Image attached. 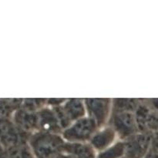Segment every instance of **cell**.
Here are the masks:
<instances>
[{
	"instance_id": "9",
	"label": "cell",
	"mask_w": 158,
	"mask_h": 158,
	"mask_svg": "<svg viewBox=\"0 0 158 158\" xmlns=\"http://www.w3.org/2000/svg\"><path fill=\"white\" fill-rule=\"evenodd\" d=\"M15 123L16 127L28 135L39 131L38 117L35 112L26 110L20 107L15 114Z\"/></svg>"
},
{
	"instance_id": "10",
	"label": "cell",
	"mask_w": 158,
	"mask_h": 158,
	"mask_svg": "<svg viewBox=\"0 0 158 158\" xmlns=\"http://www.w3.org/2000/svg\"><path fill=\"white\" fill-rule=\"evenodd\" d=\"M62 152L75 158H97V152L89 142H65Z\"/></svg>"
},
{
	"instance_id": "1",
	"label": "cell",
	"mask_w": 158,
	"mask_h": 158,
	"mask_svg": "<svg viewBox=\"0 0 158 158\" xmlns=\"http://www.w3.org/2000/svg\"><path fill=\"white\" fill-rule=\"evenodd\" d=\"M65 140L60 134L36 131L31 134L28 144L35 158H56L62 153Z\"/></svg>"
},
{
	"instance_id": "6",
	"label": "cell",
	"mask_w": 158,
	"mask_h": 158,
	"mask_svg": "<svg viewBox=\"0 0 158 158\" xmlns=\"http://www.w3.org/2000/svg\"><path fill=\"white\" fill-rule=\"evenodd\" d=\"M134 114L139 132L152 134L158 131V110L150 107L143 99Z\"/></svg>"
},
{
	"instance_id": "12",
	"label": "cell",
	"mask_w": 158,
	"mask_h": 158,
	"mask_svg": "<svg viewBox=\"0 0 158 158\" xmlns=\"http://www.w3.org/2000/svg\"><path fill=\"white\" fill-rule=\"evenodd\" d=\"M140 99H112V110L135 113Z\"/></svg>"
},
{
	"instance_id": "5",
	"label": "cell",
	"mask_w": 158,
	"mask_h": 158,
	"mask_svg": "<svg viewBox=\"0 0 158 158\" xmlns=\"http://www.w3.org/2000/svg\"><path fill=\"white\" fill-rule=\"evenodd\" d=\"M151 133L138 132L124 140L125 153L123 158H144L151 148Z\"/></svg>"
},
{
	"instance_id": "17",
	"label": "cell",
	"mask_w": 158,
	"mask_h": 158,
	"mask_svg": "<svg viewBox=\"0 0 158 158\" xmlns=\"http://www.w3.org/2000/svg\"><path fill=\"white\" fill-rule=\"evenodd\" d=\"M144 158H158V154H155V153H154L153 151H151V150H149L148 154H147L146 157Z\"/></svg>"
},
{
	"instance_id": "4",
	"label": "cell",
	"mask_w": 158,
	"mask_h": 158,
	"mask_svg": "<svg viewBox=\"0 0 158 158\" xmlns=\"http://www.w3.org/2000/svg\"><path fill=\"white\" fill-rule=\"evenodd\" d=\"M86 116L96 122L98 127L109 123L112 114V99H84Z\"/></svg>"
},
{
	"instance_id": "18",
	"label": "cell",
	"mask_w": 158,
	"mask_h": 158,
	"mask_svg": "<svg viewBox=\"0 0 158 158\" xmlns=\"http://www.w3.org/2000/svg\"><path fill=\"white\" fill-rule=\"evenodd\" d=\"M56 158H75V157H73V156L70 155V154H66V153L62 152L61 154H59V155Z\"/></svg>"
},
{
	"instance_id": "2",
	"label": "cell",
	"mask_w": 158,
	"mask_h": 158,
	"mask_svg": "<svg viewBox=\"0 0 158 158\" xmlns=\"http://www.w3.org/2000/svg\"><path fill=\"white\" fill-rule=\"evenodd\" d=\"M98 126L93 119L84 117L73 122L62 133L61 136L65 142H89Z\"/></svg>"
},
{
	"instance_id": "14",
	"label": "cell",
	"mask_w": 158,
	"mask_h": 158,
	"mask_svg": "<svg viewBox=\"0 0 158 158\" xmlns=\"http://www.w3.org/2000/svg\"><path fill=\"white\" fill-rule=\"evenodd\" d=\"M9 158H35L28 143L9 148Z\"/></svg>"
},
{
	"instance_id": "13",
	"label": "cell",
	"mask_w": 158,
	"mask_h": 158,
	"mask_svg": "<svg viewBox=\"0 0 158 158\" xmlns=\"http://www.w3.org/2000/svg\"><path fill=\"white\" fill-rule=\"evenodd\" d=\"M125 153L124 141L118 140L105 151L97 154V158H123Z\"/></svg>"
},
{
	"instance_id": "3",
	"label": "cell",
	"mask_w": 158,
	"mask_h": 158,
	"mask_svg": "<svg viewBox=\"0 0 158 158\" xmlns=\"http://www.w3.org/2000/svg\"><path fill=\"white\" fill-rule=\"evenodd\" d=\"M108 125L115 131L119 140H121L139 132L134 113L112 110Z\"/></svg>"
},
{
	"instance_id": "7",
	"label": "cell",
	"mask_w": 158,
	"mask_h": 158,
	"mask_svg": "<svg viewBox=\"0 0 158 158\" xmlns=\"http://www.w3.org/2000/svg\"><path fill=\"white\" fill-rule=\"evenodd\" d=\"M36 114L38 117L39 131L61 135L63 130L52 107L46 106L36 112Z\"/></svg>"
},
{
	"instance_id": "15",
	"label": "cell",
	"mask_w": 158,
	"mask_h": 158,
	"mask_svg": "<svg viewBox=\"0 0 158 158\" xmlns=\"http://www.w3.org/2000/svg\"><path fill=\"white\" fill-rule=\"evenodd\" d=\"M46 99H26L22 102L21 108L36 113L46 106Z\"/></svg>"
},
{
	"instance_id": "11",
	"label": "cell",
	"mask_w": 158,
	"mask_h": 158,
	"mask_svg": "<svg viewBox=\"0 0 158 158\" xmlns=\"http://www.w3.org/2000/svg\"><path fill=\"white\" fill-rule=\"evenodd\" d=\"M61 107L72 123L86 117L84 99H68L61 105Z\"/></svg>"
},
{
	"instance_id": "16",
	"label": "cell",
	"mask_w": 158,
	"mask_h": 158,
	"mask_svg": "<svg viewBox=\"0 0 158 158\" xmlns=\"http://www.w3.org/2000/svg\"><path fill=\"white\" fill-rule=\"evenodd\" d=\"M150 150L155 154H158V131L152 133Z\"/></svg>"
},
{
	"instance_id": "8",
	"label": "cell",
	"mask_w": 158,
	"mask_h": 158,
	"mask_svg": "<svg viewBox=\"0 0 158 158\" xmlns=\"http://www.w3.org/2000/svg\"><path fill=\"white\" fill-rule=\"evenodd\" d=\"M119 140L117 133L110 125H106L97 130L89 143L97 154L105 151Z\"/></svg>"
}]
</instances>
